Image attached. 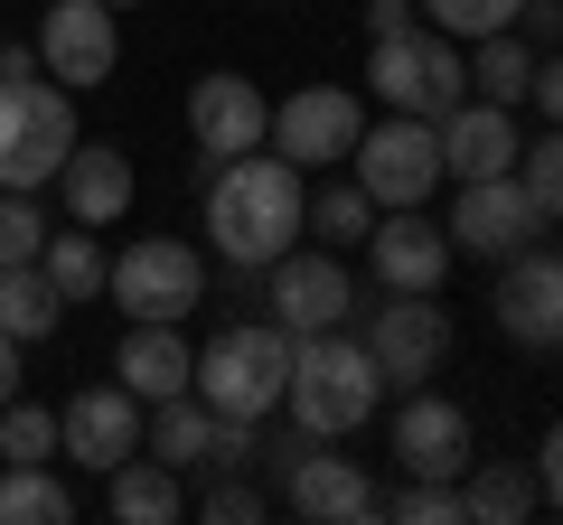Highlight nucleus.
<instances>
[{
	"mask_svg": "<svg viewBox=\"0 0 563 525\" xmlns=\"http://www.w3.org/2000/svg\"><path fill=\"white\" fill-rule=\"evenodd\" d=\"M207 235H217V254H225V272H263V262H282L291 244L310 235V188H301V169L282 160H263V150H244V160H217V179H207Z\"/></svg>",
	"mask_w": 563,
	"mask_h": 525,
	"instance_id": "f257e3e1",
	"label": "nucleus"
},
{
	"mask_svg": "<svg viewBox=\"0 0 563 525\" xmlns=\"http://www.w3.org/2000/svg\"><path fill=\"white\" fill-rule=\"evenodd\" d=\"M76 150V94L38 66V47H0V188H47Z\"/></svg>",
	"mask_w": 563,
	"mask_h": 525,
	"instance_id": "f03ea898",
	"label": "nucleus"
},
{
	"mask_svg": "<svg viewBox=\"0 0 563 525\" xmlns=\"http://www.w3.org/2000/svg\"><path fill=\"white\" fill-rule=\"evenodd\" d=\"M376 394H385V366L366 357V338H339V328H320V338L291 347V384H282V413H291L310 442H339V432L376 423Z\"/></svg>",
	"mask_w": 563,
	"mask_h": 525,
	"instance_id": "7ed1b4c3",
	"label": "nucleus"
},
{
	"mask_svg": "<svg viewBox=\"0 0 563 525\" xmlns=\"http://www.w3.org/2000/svg\"><path fill=\"white\" fill-rule=\"evenodd\" d=\"M291 347H301V338H291L282 320L225 328V338L198 357L188 394H198L207 413H225V423H273V413H282V384H291Z\"/></svg>",
	"mask_w": 563,
	"mask_h": 525,
	"instance_id": "20e7f679",
	"label": "nucleus"
},
{
	"mask_svg": "<svg viewBox=\"0 0 563 525\" xmlns=\"http://www.w3.org/2000/svg\"><path fill=\"white\" fill-rule=\"evenodd\" d=\"M366 85H376L385 113H422V122H442L451 103L470 94L461 38H442V29H395V38H366Z\"/></svg>",
	"mask_w": 563,
	"mask_h": 525,
	"instance_id": "39448f33",
	"label": "nucleus"
},
{
	"mask_svg": "<svg viewBox=\"0 0 563 525\" xmlns=\"http://www.w3.org/2000/svg\"><path fill=\"white\" fill-rule=\"evenodd\" d=\"M347 160H357V188L376 198V216L385 206H422L432 188H442V132H432L422 113H385V122L357 132Z\"/></svg>",
	"mask_w": 563,
	"mask_h": 525,
	"instance_id": "423d86ee",
	"label": "nucleus"
},
{
	"mask_svg": "<svg viewBox=\"0 0 563 525\" xmlns=\"http://www.w3.org/2000/svg\"><path fill=\"white\" fill-rule=\"evenodd\" d=\"M103 291H113L132 320H188V310L207 301V262H198V244H179V235H141V244L113 254Z\"/></svg>",
	"mask_w": 563,
	"mask_h": 525,
	"instance_id": "0eeeda50",
	"label": "nucleus"
},
{
	"mask_svg": "<svg viewBox=\"0 0 563 525\" xmlns=\"http://www.w3.org/2000/svg\"><path fill=\"white\" fill-rule=\"evenodd\" d=\"M366 357L385 366V384L442 376V357H451V310H442V291H385V301L366 310Z\"/></svg>",
	"mask_w": 563,
	"mask_h": 525,
	"instance_id": "6e6552de",
	"label": "nucleus"
},
{
	"mask_svg": "<svg viewBox=\"0 0 563 525\" xmlns=\"http://www.w3.org/2000/svg\"><path fill=\"white\" fill-rule=\"evenodd\" d=\"M451 254H479V262H507L526 254V244L544 235V206L526 198L517 169H498V179H461V206H451Z\"/></svg>",
	"mask_w": 563,
	"mask_h": 525,
	"instance_id": "1a4fd4ad",
	"label": "nucleus"
},
{
	"mask_svg": "<svg viewBox=\"0 0 563 525\" xmlns=\"http://www.w3.org/2000/svg\"><path fill=\"white\" fill-rule=\"evenodd\" d=\"M263 282H273L263 301H273V320L291 328V338H320V328H347V320H357V282H347V262L329 254V244H320V254L291 244L282 262H263Z\"/></svg>",
	"mask_w": 563,
	"mask_h": 525,
	"instance_id": "9d476101",
	"label": "nucleus"
},
{
	"mask_svg": "<svg viewBox=\"0 0 563 525\" xmlns=\"http://www.w3.org/2000/svg\"><path fill=\"white\" fill-rule=\"evenodd\" d=\"M366 132V103L357 85H301L291 103H273V150L291 169H320V160H347Z\"/></svg>",
	"mask_w": 563,
	"mask_h": 525,
	"instance_id": "9b49d317",
	"label": "nucleus"
},
{
	"mask_svg": "<svg viewBox=\"0 0 563 525\" xmlns=\"http://www.w3.org/2000/svg\"><path fill=\"white\" fill-rule=\"evenodd\" d=\"M38 66L66 85V94H85V85H113L122 66V29H113V0H57L38 29Z\"/></svg>",
	"mask_w": 563,
	"mask_h": 525,
	"instance_id": "f8f14e48",
	"label": "nucleus"
},
{
	"mask_svg": "<svg viewBox=\"0 0 563 525\" xmlns=\"http://www.w3.org/2000/svg\"><path fill=\"white\" fill-rule=\"evenodd\" d=\"M57 450L66 460H85V469H122L141 450V394L132 384H76L66 394V413H57Z\"/></svg>",
	"mask_w": 563,
	"mask_h": 525,
	"instance_id": "ddd939ff",
	"label": "nucleus"
},
{
	"mask_svg": "<svg viewBox=\"0 0 563 525\" xmlns=\"http://www.w3.org/2000/svg\"><path fill=\"white\" fill-rule=\"evenodd\" d=\"M498 328L517 347H536V357H563V262L554 254H536V244H526V254H507L498 262Z\"/></svg>",
	"mask_w": 563,
	"mask_h": 525,
	"instance_id": "4468645a",
	"label": "nucleus"
},
{
	"mask_svg": "<svg viewBox=\"0 0 563 525\" xmlns=\"http://www.w3.org/2000/svg\"><path fill=\"white\" fill-rule=\"evenodd\" d=\"M188 142H198L207 160H244V150H263V142H273V103H263V85L198 76V85H188Z\"/></svg>",
	"mask_w": 563,
	"mask_h": 525,
	"instance_id": "2eb2a0df",
	"label": "nucleus"
},
{
	"mask_svg": "<svg viewBox=\"0 0 563 525\" xmlns=\"http://www.w3.org/2000/svg\"><path fill=\"white\" fill-rule=\"evenodd\" d=\"M366 262H376V291H442L451 282V235L413 206H385L366 225Z\"/></svg>",
	"mask_w": 563,
	"mask_h": 525,
	"instance_id": "dca6fc26",
	"label": "nucleus"
},
{
	"mask_svg": "<svg viewBox=\"0 0 563 525\" xmlns=\"http://www.w3.org/2000/svg\"><path fill=\"white\" fill-rule=\"evenodd\" d=\"M282 498H291V516H310V525H366V516H376V498H385V488L366 479L357 460H339L329 442H310L301 460L282 469Z\"/></svg>",
	"mask_w": 563,
	"mask_h": 525,
	"instance_id": "f3484780",
	"label": "nucleus"
},
{
	"mask_svg": "<svg viewBox=\"0 0 563 525\" xmlns=\"http://www.w3.org/2000/svg\"><path fill=\"white\" fill-rule=\"evenodd\" d=\"M395 469L404 479H461L470 469V413L451 394H404L395 413Z\"/></svg>",
	"mask_w": 563,
	"mask_h": 525,
	"instance_id": "a211bd4d",
	"label": "nucleus"
},
{
	"mask_svg": "<svg viewBox=\"0 0 563 525\" xmlns=\"http://www.w3.org/2000/svg\"><path fill=\"white\" fill-rule=\"evenodd\" d=\"M432 132H442V179H498V169H517V113H507V103H451L442 122H432Z\"/></svg>",
	"mask_w": 563,
	"mask_h": 525,
	"instance_id": "6ab92c4d",
	"label": "nucleus"
},
{
	"mask_svg": "<svg viewBox=\"0 0 563 525\" xmlns=\"http://www.w3.org/2000/svg\"><path fill=\"white\" fill-rule=\"evenodd\" d=\"M113 376L132 384L141 404H161V394H188V376H198V347L179 338V320H132V338L113 347Z\"/></svg>",
	"mask_w": 563,
	"mask_h": 525,
	"instance_id": "aec40b11",
	"label": "nucleus"
},
{
	"mask_svg": "<svg viewBox=\"0 0 563 525\" xmlns=\"http://www.w3.org/2000/svg\"><path fill=\"white\" fill-rule=\"evenodd\" d=\"M57 188H66V216L76 225H113L122 206H132V160H122L113 142H76L66 169H57Z\"/></svg>",
	"mask_w": 563,
	"mask_h": 525,
	"instance_id": "412c9836",
	"label": "nucleus"
},
{
	"mask_svg": "<svg viewBox=\"0 0 563 525\" xmlns=\"http://www.w3.org/2000/svg\"><path fill=\"white\" fill-rule=\"evenodd\" d=\"M536 469L526 460H470L461 469V516H488V525H526L536 516Z\"/></svg>",
	"mask_w": 563,
	"mask_h": 525,
	"instance_id": "4be33fe9",
	"label": "nucleus"
},
{
	"mask_svg": "<svg viewBox=\"0 0 563 525\" xmlns=\"http://www.w3.org/2000/svg\"><path fill=\"white\" fill-rule=\"evenodd\" d=\"M103 479H113V488H103V506H113V516L122 525H169V516H179V469H169V460H141V450H132V460H122V469H103Z\"/></svg>",
	"mask_w": 563,
	"mask_h": 525,
	"instance_id": "5701e85b",
	"label": "nucleus"
},
{
	"mask_svg": "<svg viewBox=\"0 0 563 525\" xmlns=\"http://www.w3.org/2000/svg\"><path fill=\"white\" fill-rule=\"evenodd\" d=\"M66 320V301H57V282H47L38 262H0V328H10V338H47V328Z\"/></svg>",
	"mask_w": 563,
	"mask_h": 525,
	"instance_id": "b1692460",
	"label": "nucleus"
},
{
	"mask_svg": "<svg viewBox=\"0 0 563 525\" xmlns=\"http://www.w3.org/2000/svg\"><path fill=\"white\" fill-rule=\"evenodd\" d=\"M207 423H217V413H207L198 394H161V404H151V423H141V442H151V460L198 469V460H207Z\"/></svg>",
	"mask_w": 563,
	"mask_h": 525,
	"instance_id": "393cba45",
	"label": "nucleus"
},
{
	"mask_svg": "<svg viewBox=\"0 0 563 525\" xmlns=\"http://www.w3.org/2000/svg\"><path fill=\"white\" fill-rule=\"evenodd\" d=\"M66 516H76V498H66V479H47V460L0 469V525H66Z\"/></svg>",
	"mask_w": 563,
	"mask_h": 525,
	"instance_id": "a878e982",
	"label": "nucleus"
},
{
	"mask_svg": "<svg viewBox=\"0 0 563 525\" xmlns=\"http://www.w3.org/2000/svg\"><path fill=\"white\" fill-rule=\"evenodd\" d=\"M470 85H479V103H507V113H517V103H526V85H536V47H526L517 29L479 38V57H470Z\"/></svg>",
	"mask_w": 563,
	"mask_h": 525,
	"instance_id": "bb28decb",
	"label": "nucleus"
},
{
	"mask_svg": "<svg viewBox=\"0 0 563 525\" xmlns=\"http://www.w3.org/2000/svg\"><path fill=\"white\" fill-rule=\"evenodd\" d=\"M38 272L57 282V301L76 310V301H95V291H103V272H113V262H103L95 225H85V235H47V244H38Z\"/></svg>",
	"mask_w": 563,
	"mask_h": 525,
	"instance_id": "cd10ccee",
	"label": "nucleus"
},
{
	"mask_svg": "<svg viewBox=\"0 0 563 525\" xmlns=\"http://www.w3.org/2000/svg\"><path fill=\"white\" fill-rule=\"evenodd\" d=\"M422 20L442 29V38H461V47H479V38H498V29H517V10L526 0H413Z\"/></svg>",
	"mask_w": 563,
	"mask_h": 525,
	"instance_id": "c85d7f7f",
	"label": "nucleus"
},
{
	"mask_svg": "<svg viewBox=\"0 0 563 525\" xmlns=\"http://www.w3.org/2000/svg\"><path fill=\"white\" fill-rule=\"evenodd\" d=\"M376 516H404V525H461V479H404L395 498H376Z\"/></svg>",
	"mask_w": 563,
	"mask_h": 525,
	"instance_id": "c756f323",
	"label": "nucleus"
},
{
	"mask_svg": "<svg viewBox=\"0 0 563 525\" xmlns=\"http://www.w3.org/2000/svg\"><path fill=\"white\" fill-rule=\"evenodd\" d=\"M0 460H57V413H38V404H20V394H10V404H0Z\"/></svg>",
	"mask_w": 563,
	"mask_h": 525,
	"instance_id": "7c9ffc66",
	"label": "nucleus"
},
{
	"mask_svg": "<svg viewBox=\"0 0 563 525\" xmlns=\"http://www.w3.org/2000/svg\"><path fill=\"white\" fill-rule=\"evenodd\" d=\"M38 244H47L38 188H0V262H38Z\"/></svg>",
	"mask_w": 563,
	"mask_h": 525,
	"instance_id": "2f4dec72",
	"label": "nucleus"
},
{
	"mask_svg": "<svg viewBox=\"0 0 563 525\" xmlns=\"http://www.w3.org/2000/svg\"><path fill=\"white\" fill-rule=\"evenodd\" d=\"M310 225H320V244H366V225H376V198H366L357 179H347V188H320Z\"/></svg>",
	"mask_w": 563,
	"mask_h": 525,
	"instance_id": "473e14b6",
	"label": "nucleus"
},
{
	"mask_svg": "<svg viewBox=\"0 0 563 525\" xmlns=\"http://www.w3.org/2000/svg\"><path fill=\"white\" fill-rule=\"evenodd\" d=\"M517 179H526V198H536L544 206V216H563V132H554V122H544V142L536 150H517Z\"/></svg>",
	"mask_w": 563,
	"mask_h": 525,
	"instance_id": "72a5a7b5",
	"label": "nucleus"
},
{
	"mask_svg": "<svg viewBox=\"0 0 563 525\" xmlns=\"http://www.w3.org/2000/svg\"><path fill=\"white\" fill-rule=\"evenodd\" d=\"M198 516H207V525H254V516H263V498H254V479H244V469H225V479L198 498Z\"/></svg>",
	"mask_w": 563,
	"mask_h": 525,
	"instance_id": "f704fd0d",
	"label": "nucleus"
},
{
	"mask_svg": "<svg viewBox=\"0 0 563 525\" xmlns=\"http://www.w3.org/2000/svg\"><path fill=\"white\" fill-rule=\"evenodd\" d=\"M526 469H536V498H544V506H563V423H544V450H536Z\"/></svg>",
	"mask_w": 563,
	"mask_h": 525,
	"instance_id": "c9c22d12",
	"label": "nucleus"
},
{
	"mask_svg": "<svg viewBox=\"0 0 563 525\" xmlns=\"http://www.w3.org/2000/svg\"><path fill=\"white\" fill-rule=\"evenodd\" d=\"M517 38L526 47H563V0H526V10H517Z\"/></svg>",
	"mask_w": 563,
	"mask_h": 525,
	"instance_id": "e433bc0d",
	"label": "nucleus"
},
{
	"mask_svg": "<svg viewBox=\"0 0 563 525\" xmlns=\"http://www.w3.org/2000/svg\"><path fill=\"white\" fill-rule=\"evenodd\" d=\"M526 103H544V122L563 132V57H536V85H526Z\"/></svg>",
	"mask_w": 563,
	"mask_h": 525,
	"instance_id": "4c0bfd02",
	"label": "nucleus"
},
{
	"mask_svg": "<svg viewBox=\"0 0 563 525\" xmlns=\"http://www.w3.org/2000/svg\"><path fill=\"white\" fill-rule=\"evenodd\" d=\"M395 29H413V0H366V38H395Z\"/></svg>",
	"mask_w": 563,
	"mask_h": 525,
	"instance_id": "58836bf2",
	"label": "nucleus"
},
{
	"mask_svg": "<svg viewBox=\"0 0 563 525\" xmlns=\"http://www.w3.org/2000/svg\"><path fill=\"white\" fill-rule=\"evenodd\" d=\"M10 394H20V338L0 328V404H10Z\"/></svg>",
	"mask_w": 563,
	"mask_h": 525,
	"instance_id": "ea45409f",
	"label": "nucleus"
},
{
	"mask_svg": "<svg viewBox=\"0 0 563 525\" xmlns=\"http://www.w3.org/2000/svg\"><path fill=\"white\" fill-rule=\"evenodd\" d=\"M113 10H141V0H113Z\"/></svg>",
	"mask_w": 563,
	"mask_h": 525,
	"instance_id": "a19ab883",
	"label": "nucleus"
},
{
	"mask_svg": "<svg viewBox=\"0 0 563 525\" xmlns=\"http://www.w3.org/2000/svg\"><path fill=\"white\" fill-rule=\"evenodd\" d=\"M554 262H563V244H554Z\"/></svg>",
	"mask_w": 563,
	"mask_h": 525,
	"instance_id": "79ce46f5",
	"label": "nucleus"
}]
</instances>
